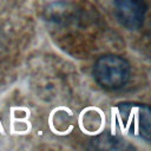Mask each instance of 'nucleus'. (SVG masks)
I'll list each match as a JSON object with an SVG mask.
<instances>
[{
	"label": "nucleus",
	"instance_id": "obj_2",
	"mask_svg": "<svg viewBox=\"0 0 151 151\" xmlns=\"http://www.w3.org/2000/svg\"><path fill=\"white\" fill-rule=\"evenodd\" d=\"M118 114L124 130L138 139L150 140L151 111L147 105L140 103H122L118 106Z\"/></svg>",
	"mask_w": 151,
	"mask_h": 151
},
{
	"label": "nucleus",
	"instance_id": "obj_3",
	"mask_svg": "<svg viewBox=\"0 0 151 151\" xmlns=\"http://www.w3.org/2000/svg\"><path fill=\"white\" fill-rule=\"evenodd\" d=\"M117 20L127 29H138L143 26L146 2L145 0H114Z\"/></svg>",
	"mask_w": 151,
	"mask_h": 151
},
{
	"label": "nucleus",
	"instance_id": "obj_1",
	"mask_svg": "<svg viewBox=\"0 0 151 151\" xmlns=\"http://www.w3.org/2000/svg\"><path fill=\"white\" fill-rule=\"evenodd\" d=\"M131 67L129 61L116 54H105L97 59L93 66L96 81L106 90H118L130 79Z\"/></svg>",
	"mask_w": 151,
	"mask_h": 151
}]
</instances>
